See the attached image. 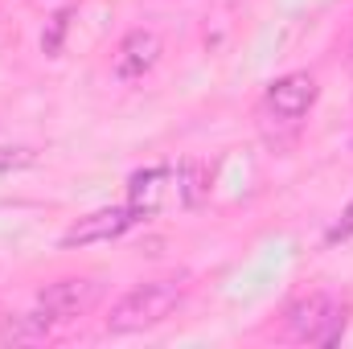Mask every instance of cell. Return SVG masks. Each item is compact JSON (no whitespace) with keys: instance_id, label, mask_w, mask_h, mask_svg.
Wrapping results in <instances>:
<instances>
[{"instance_id":"obj_8","label":"cell","mask_w":353,"mask_h":349,"mask_svg":"<svg viewBox=\"0 0 353 349\" xmlns=\"http://www.w3.org/2000/svg\"><path fill=\"white\" fill-rule=\"evenodd\" d=\"M210 169L201 161H181L176 169V193H181V206L185 210H201L210 201Z\"/></svg>"},{"instance_id":"obj_10","label":"cell","mask_w":353,"mask_h":349,"mask_svg":"<svg viewBox=\"0 0 353 349\" xmlns=\"http://www.w3.org/2000/svg\"><path fill=\"white\" fill-rule=\"evenodd\" d=\"M345 325H350V312H345V308H337V304H329V312H325L321 329L312 333V346H333V341H341Z\"/></svg>"},{"instance_id":"obj_3","label":"cell","mask_w":353,"mask_h":349,"mask_svg":"<svg viewBox=\"0 0 353 349\" xmlns=\"http://www.w3.org/2000/svg\"><path fill=\"white\" fill-rule=\"evenodd\" d=\"M140 222V214L132 206H107V210H94L87 218H79L66 235H62V247H90V243H111L119 239L123 230H132Z\"/></svg>"},{"instance_id":"obj_6","label":"cell","mask_w":353,"mask_h":349,"mask_svg":"<svg viewBox=\"0 0 353 349\" xmlns=\"http://www.w3.org/2000/svg\"><path fill=\"white\" fill-rule=\"evenodd\" d=\"M165 181H169V169H144V173H136L128 181V206L140 218L157 214L161 201H165Z\"/></svg>"},{"instance_id":"obj_1","label":"cell","mask_w":353,"mask_h":349,"mask_svg":"<svg viewBox=\"0 0 353 349\" xmlns=\"http://www.w3.org/2000/svg\"><path fill=\"white\" fill-rule=\"evenodd\" d=\"M185 296V283L181 279H152V283H140L132 288L128 296L115 300L111 317H107V329L111 333H140V329H152L161 325Z\"/></svg>"},{"instance_id":"obj_13","label":"cell","mask_w":353,"mask_h":349,"mask_svg":"<svg viewBox=\"0 0 353 349\" xmlns=\"http://www.w3.org/2000/svg\"><path fill=\"white\" fill-rule=\"evenodd\" d=\"M350 235H353V201H350V210L341 214V222L325 235V243H341V239H350Z\"/></svg>"},{"instance_id":"obj_9","label":"cell","mask_w":353,"mask_h":349,"mask_svg":"<svg viewBox=\"0 0 353 349\" xmlns=\"http://www.w3.org/2000/svg\"><path fill=\"white\" fill-rule=\"evenodd\" d=\"M329 304H333L329 296H308V300H300V304L292 308V337L312 341V333L321 329V321H325Z\"/></svg>"},{"instance_id":"obj_5","label":"cell","mask_w":353,"mask_h":349,"mask_svg":"<svg viewBox=\"0 0 353 349\" xmlns=\"http://www.w3.org/2000/svg\"><path fill=\"white\" fill-rule=\"evenodd\" d=\"M312 103H316V79L304 74V70L275 79L271 90H267V107H271L279 119H300V115L312 111Z\"/></svg>"},{"instance_id":"obj_2","label":"cell","mask_w":353,"mask_h":349,"mask_svg":"<svg viewBox=\"0 0 353 349\" xmlns=\"http://www.w3.org/2000/svg\"><path fill=\"white\" fill-rule=\"evenodd\" d=\"M99 296H103L99 279H58V283H50L37 296V308L50 321H79V317H87L90 308L99 304Z\"/></svg>"},{"instance_id":"obj_11","label":"cell","mask_w":353,"mask_h":349,"mask_svg":"<svg viewBox=\"0 0 353 349\" xmlns=\"http://www.w3.org/2000/svg\"><path fill=\"white\" fill-rule=\"evenodd\" d=\"M33 161H37V152H33V148H25V144H4V148H0V173L29 169Z\"/></svg>"},{"instance_id":"obj_4","label":"cell","mask_w":353,"mask_h":349,"mask_svg":"<svg viewBox=\"0 0 353 349\" xmlns=\"http://www.w3.org/2000/svg\"><path fill=\"white\" fill-rule=\"evenodd\" d=\"M161 33L157 29H132L123 41H119V50H115V79H123V83H136V79H144L157 62H161Z\"/></svg>"},{"instance_id":"obj_12","label":"cell","mask_w":353,"mask_h":349,"mask_svg":"<svg viewBox=\"0 0 353 349\" xmlns=\"http://www.w3.org/2000/svg\"><path fill=\"white\" fill-rule=\"evenodd\" d=\"M66 21H70V12H58V17H54V29H50V37H41L46 54H58V46H62V33H66Z\"/></svg>"},{"instance_id":"obj_7","label":"cell","mask_w":353,"mask_h":349,"mask_svg":"<svg viewBox=\"0 0 353 349\" xmlns=\"http://www.w3.org/2000/svg\"><path fill=\"white\" fill-rule=\"evenodd\" d=\"M50 317L37 308V312H17V317H0V341L4 346H25V341H41L50 333Z\"/></svg>"}]
</instances>
